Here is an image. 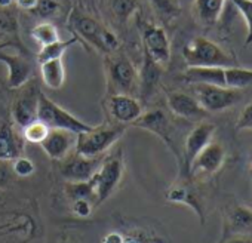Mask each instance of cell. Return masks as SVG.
Segmentation results:
<instances>
[{"label":"cell","instance_id":"6da1fadb","mask_svg":"<svg viewBox=\"0 0 252 243\" xmlns=\"http://www.w3.org/2000/svg\"><path fill=\"white\" fill-rule=\"evenodd\" d=\"M183 58L187 67H234L237 60L227 54L220 45L206 39L194 37L183 48Z\"/></svg>","mask_w":252,"mask_h":243},{"label":"cell","instance_id":"7a4b0ae2","mask_svg":"<svg viewBox=\"0 0 252 243\" xmlns=\"http://www.w3.org/2000/svg\"><path fill=\"white\" fill-rule=\"evenodd\" d=\"M126 128L128 126L120 123L113 126H94L88 132L77 134L74 150L85 157H99L119 141Z\"/></svg>","mask_w":252,"mask_h":243},{"label":"cell","instance_id":"3957f363","mask_svg":"<svg viewBox=\"0 0 252 243\" xmlns=\"http://www.w3.org/2000/svg\"><path fill=\"white\" fill-rule=\"evenodd\" d=\"M37 119L49 126V129H64L73 134H82L91 131L94 126L77 119L74 114L60 107L57 102L49 99L45 93H39Z\"/></svg>","mask_w":252,"mask_h":243},{"label":"cell","instance_id":"277c9868","mask_svg":"<svg viewBox=\"0 0 252 243\" xmlns=\"http://www.w3.org/2000/svg\"><path fill=\"white\" fill-rule=\"evenodd\" d=\"M123 175V156L122 152H116L114 154H110L108 157L102 159L99 168L91 178L94 188H95V197L96 205L105 202L117 188L120 184Z\"/></svg>","mask_w":252,"mask_h":243},{"label":"cell","instance_id":"5b68a950","mask_svg":"<svg viewBox=\"0 0 252 243\" xmlns=\"http://www.w3.org/2000/svg\"><path fill=\"white\" fill-rule=\"evenodd\" d=\"M105 71L110 85L117 91L116 93L137 92L140 88V74L131 60L125 55H110L105 58Z\"/></svg>","mask_w":252,"mask_h":243},{"label":"cell","instance_id":"8992f818","mask_svg":"<svg viewBox=\"0 0 252 243\" xmlns=\"http://www.w3.org/2000/svg\"><path fill=\"white\" fill-rule=\"evenodd\" d=\"M132 125L140 129L149 131V132L155 134L158 138H160L165 143V146L174 153V156L178 159V162L181 163V152L178 150V146L174 138L171 120L163 110L153 108V110L144 111Z\"/></svg>","mask_w":252,"mask_h":243},{"label":"cell","instance_id":"52a82bcc","mask_svg":"<svg viewBox=\"0 0 252 243\" xmlns=\"http://www.w3.org/2000/svg\"><path fill=\"white\" fill-rule=\"evenodd\" d=\"M137 26L143 37L144 54H147L159 65L165 67L171 60V43L165 29L141 18H138Z\"/></svg>","mask_w":252,"mask_h":243},{"label":"cell","instance_id":"ba28073f","mask_svg":"<svg viewBox=\"0 0 252 243\" xmlns=\"http://www.w3.org/2000/svg\"><path fill=\"white\" fill-rule=\"evenodd\" d=\"M194 98L208 113H218L224 111L234 104H237L242 98V92L239 89L222 88L215 85H205L197 83L193 85Z\"/></svg>","mask_w":252,"mask_h":243},{"label":"cell","instance_id":"9c48e42d","mask_svg":"<svg viewBox=\"0 0 252 243\" xmlns=\"http://www.w3.org/2000/svg\"><path fill=\"white\" fill-rule=\"evenodd\" d=\"M227 157L225 149L215 141H211L191 162L189 177H212L224 165Z\"/></svg>","mask_w":252,"mask_h":243},{"label":"cell","instance_id":"30bf717a","mask_svg":"<svg viewBox=\"0 0 252 243\" xmlns=\"http://www.w3.org/2000/svg\"><path fill=\"white\" fill-rule=\"evenodd\" d=\"M215 125L214 123H208V122H200L197 126H194L186 141H184V149L181 153V165L184 169V174L189 177V168L191 165V162L194 160V157L212 141L214 134H215Z\"/></svg>","mask_w":252,"mask_h":243},{"label":"cell","instance_id":"8fae6325","mask_svg":"<svg viewBox=\"0 0 252 243\" xmlns=\"http://www.w3.org/2000/svg\"><path fill=\"white\" fill-rule=\"evenodd\" d=\"M108 111L120 125H132L144 113L141 102L128 93H113L108 98Z\"/></svg>","mask_w":252,"mask_h":243},{"label":"cell","instance_id":"7c38bea8","mask_svg":"<svg viewBox=\"0 0 252 243\" xmlns=\"http://www.w3.org/2000/svg\"><path fill=\"white\" fill-rule=\"evenodd\" d=\"M230 236H252V208L234 203L225 209L221 239Z\"/></svg>","mask_w":252,"mask_h":243},{"label":"cell","instance_id":"4fadbf2b","mask_svg":"<svg viewBox=\"0 0 252 243\" xmlns=\"http://www.w3.org/2000/svg\"><path fill=\"white\" fill-rule=\"evenodd\" d=\"M102 157H85L80 154H74L68 157L61 166V175L68 182H79V181H89L96 169L99 168Z\"/></svg>","mask_w":252,"mask_h":243},{"label":"cell","instance_id":"5bb4252c","mask_svg":"<svg viewBox=\"0 0 252 243\" xmlns=\"http://www.w3.org/2000/svg\"><path fill=\"white\" fill-rule=\"evenodd\" d=\"M70 26L74 30L76 36L82 37L83 40H86L88 43H91L92 46H95L98 51L102 52V43H101V37H102V31H104V26H101L95 18L83 14L80 9H73L70 14Z\"/></svg>","mask_w":252,"mask_h":243},{"label":"cell","instance_id":"9a60e30c","mask_svg":"<svg viewBox=\"0 0 252 243\" xmlns=\"http://www.w3.org/2000/svg\"><path fill=\"white\" fill-rule=\"evenodd\" d=\"M166 102H168L169 110L181 119L203 120L209 114L193 95L186 93V92H180V91L169 92L166 96Z\"/></svg>","mask_w":252,"mask_h":243},{"label":"cell","instance_id":"2e32d148","mask_svg":"<svg viewBox=\"0 0 252 243\" xmlns=\"http://www.w3.org/2000/svg\"><path fill=\"white\" fill-rule=\"evenodd\" d=\"M77 134L64 129H51L48 137L42 141L40 147L52 160H65L71 150L76 147Z\"/></svg>","mask_w":252,"mask_h":243},{"label":"cell","instance_id":"e0dca14e","mask_svg":"<svg viewBox=\"0 0 252 243\" xmlns=\"http://www.w3.org/2000/svg\"><path fill=\"white\" fill-rule=\"evenodd\" d=\"M0 62L8 68V86L11 89H18L30 80L33 67L29 58L21 54H8L0 51Z\"/></svg>","mask_w":252,"mask_h":243},{"label":"cell","instance_id":"ac0fdd59","mask_svg":"<svg viewBox=\"0 0 252 243\" xmlns=\"http://www.w3.org/2000/svg\"><path fill=\"white\" fill-rule=\"evenodd\" d=\"M166 200L171 203L186 205L197 215L202 224H205V206L200 199V196L196 193V190L189 182H175L166 193Z\"/></svg>","mask_w":252,"mask_h":243},{"label":"cell","instance_id":"d6986e66","mask_svg":"<svg viewBox=\"0 0 252 243\" xmlns=\"http://www.w3.org/2000/svg\"><path fill=\"white\" fill-rule=\"evenodd\" d=\"M39 93H40L39 91L30 89L27 93H24L15 102V105L12 108V117H14V122L18 126L24 128L26 125L32 123L33 120L37 119Z\"/></svg>","mask_w":252,"mask_h":243},{"label":"cell","instance_id":"ffe728a7","mask_svg":"<svg viewBox=\"0 0 252 243\" xmlns=\"http://www.w3.org/2000/svg\"><path fill=\"white\" fill-rule=\"evenodd\" d=\"M183 80L191 85L205 83L225 88L224 67H187L183 74Z\"/></svg>","mask_w":252,"mask_h":243},{"label":"cell","instance_id":"44dd1931","mask_svg":"<svg viewBox=\"0 0 252 243\" xmlns=\"http://www.w3.org/2000/svg\"><path fill=\"white\" fill-rule=\"evenodd\" d=\"M21 141L8 122L0 123V162H12L21 156Z\"/></svg>","mask_w":252,"mask_h":243},{"label":"cell","instance_id":"7402d4cb","mask_svg":"<svg viewBox=\"0 0 252 243\" xmlns=\"http://www.w3.org/2000/svg\"><path fill=\"white\" fill-rule=\"evenodd\" d=\"M227 0H194L193 11L196 20L205 27H214L224 11Z\"/></svg>","mask_w":252,"mask_h":243},{"label":"cell","instance_id":"603a6c76","mask_svg":"<svg viewBox=\"0 0 252 243\" xmlns=\"http://www.w3.org/2000/svg\"><path fill=\"white\" fill-rule=\"evenodd\" d=\"M138 74H140V88L138 89L141 91L143 99H147L156 92V88H158L160 76H162V65H159L147 54H144L143 70Z\"/></svg>","mask_w":252,"mask_h":243},{"label":"cell","instance_id":"cb8c5ba5","mask_svg":"<svg viewBox=\"0 0 252 243\" xmlns=\"http://www.w3.org/2000/svg\"><path fill=\"white\" fill-rule=\"evenodd\" d=\"M40 76L43 83L49 89L52 91L61 89L65 80V70H64L63 60H51V61L40 62Z\"/></svg>","mask_w":252,"mask_h":243},{"label":"cell","instance_id":"d4e9b609","mask_svg":"<svg viewBox=\"0 0 252 243\" xmlns=\"http://www.w3.org/2000/svg\"><path fill=\"white\" fill-rule=\"evenodd\" d=\"M224 82L225 88L245 89L252 86V68H243L240 65L224 67Z\"/></svg>","mask_w":252,"mask_h":243},{"label":"cell","instance_id":"484cf974","mask_svg":"<svg viewBox=\"0 0 252 243\" xmlns=\"http://www.w3.org/2000/svg\"><path fill=\"white\" fill-rule=\"evenodd\" d=\"M79 42H80V37L74 34L68 40H61L60 39L58 42H54L51 45L42 46L40 52L37 54L39 64L45 62V61H51V60H63V55L68 51V48L76 45V43H79Z\"/></svg>","mask_w":252,"mask_h":243},{"label":"cell","instance_id":"4316f807","mask_svg":"<svg viewBox=\"0 0 252 243\" xmlns=\"http://www.w3.org/2000/svg\"><path fill=\"white\" fill-rule=\"evenodd\" d=\"M147 2L163 23H171L177 20L183 11L180 0H147Z\"/></svg>","mask_w":252,"mask_h":243},{"label":"cell","instance_id":"83f0119b","mask_svg":"<svg viewBox=\"0 0 252 243\" xmlns=\"http://www.w3.org/2000/svg\"><path fill=\"white\" fill-rule=\"evenodd\" d=\"M32 37L40 46L51 45V43L58 42L61 39L60 37V33H58V29L52 23H40V24H37L32 30Z\"/></svg>","mask_w":252,"mask_h":243},{"label":"cell","instance_id":"f1b7e54d","mask_svg":"<svg viewBox=\"0 0 252 243\" xmlns=\"http://www.w3.org/2000/svg\"><path fill=\"white\" fill-rule=\"evenodd\" d=\"M65 193L71 200L77 199H88L92 200L96 205V197H95V188L92 181H79V182H68L65 187Z\"/></svg>","mask_w":252,"mask_h":243},{"label":"cell","instance_id":"f546056e","mask_svg":"<svg viewBox=\"0 0 252 243\" xmlns=\"http://www.w3.org/2000/svg\"><path fill=\"white\" fill-rule=\"evenodd\" d=\"M138 8L137 0H110V9L119 23L125 24L135 14Z\"/></svg>","mask_w":252,"mask_h":243},{"label":"cell","instance_id":"4dcf8cb0","mask_svg":"<svg viewBox=\"0 0 252 243\" xmlns=\"http://www.w3.org/2000/svg\"><path fill=\"white\" fill-rule=\"evenodd\" d=\"M49 126L46 123H43L42 120L36 119L33 120L32 123L26 125L23 128V138L27 141V143H32V144H42V141L48 137L49 134Z\"/></svg>","mask_w":252,"mask_h":243},{"label":"cell","instance_id":"1f68e13d","mask_svg":"<svg viewBox=\"0 0 252 243\" xmlns=\"http://www.w3.org/2000/svg\"><path fill=\"white\" fill-rule=\"evenodd\" d=\"M230 3L240 12L246 23V39H245V46L252 45V0H228Z\"/></svg>","mask_w":252,"mask_h":243},{"label":"cell","instance_id":"d6a6232c","mask_svg":"<svg viewBox=\"0 0 252 243\" xmlns=\"http://www.w3.org/2000/svg\"><path fill=\"white\" fill-rule=\"evenodd\" d=\"M17 18L3 9L0 11V37H12L17 34Z\"/></svg>","mask_w":252,"mask_h":243},{"label":"cell","instance_id":"836d02e7","mask_svg":"<svg viewBox=\"0 0 252 243\" xmlns=\"http://www.w3.org/2000/svg\"><path fill=\"white\" fill-rule=\"evenodd\" d=\"M36 171V166L34 163L29 159V157H24V156H18L17 159L12 160V172L20 177V178H27V177H32Z\"/></svg>","mask_w":252,"mask_h":243},{"label":"cell","instance_id":"e575fe53","mask_svg":"<svg viewBox=\"0 0 252 243\" xmlns=\"http://www.w3.org/2000/svg\"><path fill=\"white\" fill-rule=\"evenodd\" d=\"M60 11V3L57 0H39L37 8L34 9V14H37L42 18H51Z\"/></svg>","mask_w":252,"mask_h":243},{"label":"cell","instance_id":"d590c367","mask_svg":"<svg viewBox=\"0 0 252 243\" xmlns=\"http://www.w3.org/2000/svg\"><path fill=\"white\" fill-rule=\"evenodd\" d=\"M95 203L92 200H88V199H77V200H73V205H71V209H73V213L79 218H88L91 213H92V209H94Z\"/></svg>","mask_w":252,"mask_h":243},{"label":"cell","instance_id":"8d00e7d4","mask_svg":"<svg viewBox=\"0 0 252 243\" xmlns=\"http://www.w3.org/2000/svg\"><path fill=\"white\" fill-rule=\"evenodd\" d=\"M237 131H252V102H249L240 113L236 122Z\"/></svg>","mask_w":252,"mask_h":243},{"label":"cell","instance_id":"74e56055","mask_svg":"<svg viewBox=\"0 0 252 243\" xmlns=\"http://www.w3.org/2000/svg\"><path fill=\"white\" fill-rule=\"evenodd\" d=\"M15 5L20 9L29 11V12H34V9L37 8V2L39 0H14Z\"/></svg>","mask_w":252,"mask_h":243},{"label":"cell","instance_id":"f35d334b","mask_svg":"<svg viewBox=\"0 0 252 243\" xmlns=\"http://www.w3.org/2000/svg\"><path fill=\"white\" fill-rule=\"evenodd\" d=\"M102 243H125V236L119 231H111L102 237Z\"/></svg>","mask_w":252,"mask_h":243},{"label":"cell","instance_id":"ab89813d","mask_svg":"<svg viewBox=\"0 0 252 243\" xmlns=\"http://www.w3.org/2000/svg\"><path fill=\"white\" fill-rule=\"evenodd\" d=\"M220 243H252V236H230L221 239Z\"/></svg>","mask_w":252,"mask_h":243},{"label":"cell","instance_id":"60d3db41","mask_svg":"<svg viewBox=\"0 0 252 243\" xmlns=\"http://www.w3.org/2000/svg\"><path fill=\"white\" fill-rule=\"evenodd\" d=\"M14 3V0H0V9H5L9 8Z\"/></svg>","mask_w":252,"mask_h":243},{"label":"cell","instance_id":"b9f144b4","mask_svg":"<svg viewBox=\"0 0 252 243\" xmlns=\"http://www.w3.org/2000/svg\"><path fill=\"white\" fill-rule=\"evenodd\" d=\"M251 171H252V162H251Z\"/></svg>","mask_w":252,"mask_h":243}]
</instances>
